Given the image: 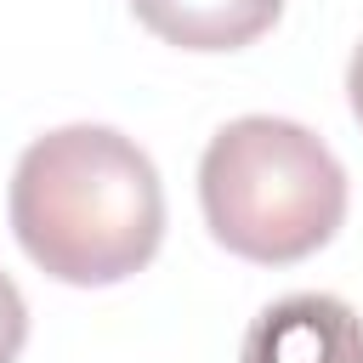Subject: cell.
I'll list each match as a JSON object with an SVG mask.
<instances>
[{
  "label": "cell",
  "mask_w": 363,
  "mask_h": 363,
  "mask_svg": "<svg viewBox=\"0 0 363 363\" xmlns=\"http://www.w3.org/2000/svg\"><path fill=\"white\" fill-rule=\"evenodd\" d=\"M6 204L23 255L79 289L142 272L164 238L159 170L113 125H62L34 136L11 170Z\"/></svg>",
  "instance_id": "1"
},
{
  "label": "cell",
  "mask_w": 363,
  "mask_h": 363,
  "mask_svg": "<svg viewBox=\"0 0 363 363\" xmlns=\"http://www.w3.org/2000/svg\"><path fill=\"white\" fill-rule=\"evenodd\" d=\"M199 204L216 244L261 267H289L340 233L346 170L306 125L244 113L210 136L199 159Z\"/></svg>",
  "instance_id": "2"
},
{
  "label": "cell",
  "mask_w": 363,
  "mask_h": 363,
  "mask_svg": "<svg viewBox=\"0 0 363 363\" xmlns=\"http://www.w3.org/2000/svg\"><path fill=\"white\" fill-rule=\"evenodd\" d=\"M238 363H363V318L323 289L284 295L250 318Z\"/></svg>",
  "instance_id": "3"
},
{
  "label": "cell",
  "mask_w": 363,
  "mask_h": 363,
  "mask_svg": "<svg viewBox=\"0 0 363 363\" xmlns=\"http://www.w3.org/2000/svg\"><path fill=\"white\" fill-rule=\"evenodd\" d=\"M130 11L164 45H182V51H238V45L261 40L278 23L284 0H130Z\"/></svg>",
  "instance_id": "4"
},
{
  "label": "cell",
  "mask_w": 363,
  "mask_h": 363,
  "mask_svg": "<svg viewBox=\"0 0 363 363\" xmlns=\"http://www.w3.org/2000/svg\"><path fill=\"white\" fill-rule=\"evenodd\" d=\"M23 340H28V301H23V289L0 272V363H17Z\"/></svg>",
  "instance_id": "5"
},
{
  "label": "cell",
  "mask_w": 363,
  "mask_h": 363,
  "mask_svg": "<svg viewBox=\"0 0 363 363\" xmlns=\"http://www.w3.org/2000/svg\"><path fill=\"white\" fill-rule=\"evenodd\" d=\"M346 102H352V113H357V125H363V45H357L352 62H346Z\"/></svg>",
  "instance_id": "6"
}]
</instances>
